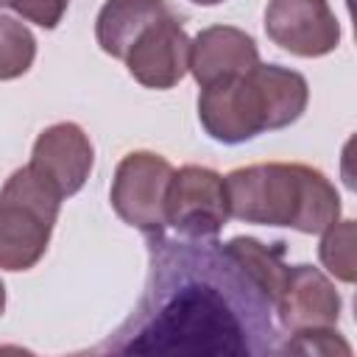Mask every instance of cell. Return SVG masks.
<instances>
[{
    "mask_svg": "<svg viewBox=\"0 0 357 357\" xmlns=\"http://www.w3.org/2000/svg\"><path fill=\"white\" fill-rule=\"evenodd\" d=\"M340 296L329 276L312 265H287L273 312L284 332L298 335L310 329H335L340 321Z\"/></svg>",
    "mask_w": 357,
    "mask_h": 357,
    "instance_id": "cell-9",
    "label": "cell"
},
{
    "mask_svg": "<svg viewBox=\"0 0 357 357\" xmlns=\"http://www.w3.org/2000/svg\"><path fill=\"white\" fill-rule=\"evenodd\" d=\"M273 301L215 237L148 234V279L100 351L243 357L276 354Z\"/></svg>",
    "mask_w": 357,
    "mask_h": 357,
    "instance_id": "cell-1",
    "label": "cell"
},
{
    "mask_svg": "<svg viewBox=\"0 0 357 357\" xmlns=\"http://www.w3.org/2000/svg\"><path fill=\"white\" fill-rule=\"evenodd\" d=\"M0 8H11L22 20L53 31L64 20V14L70 8V0H0Z\"/></svg>",
    "mask_w": 357,
    "mask_h": 357,
    "instance_id": "cell-17",
    "label": "cell"
},
{
    "mask_svg": "<svg viewBox=\"0 0 357 357\" xmlns=\"http://www.w3.org/2000/svg\"><path fill=\"white\" fill-rule=\"evenodd\" d=\"M226 248L237 257V262L259 282V287L268 293V298L276 304V296H279V287H282V279H284V271H287V262H284V243L276 240L271 245L259 243L257 237H231L226 243Z\"/></svg>",
    "mask_w": 357,
    "mask_h": 357,
    "instance_id": "cell-13",
    "label": "cell"
},
{
    "mask_svg": "<svg viewBox=\"0 0 357 357\" xmlns=\"http://www.w3.org/2000/svg\"><path fill=\"white\" fill-rule=\"evenodd\" d=\"M190 3H198V6H218V3H223V0H190Z\"/></svg>",
    "mask_w": 357,
    "mask_h": 357,
    "instance_id": "cell-19",
    "label": "cell"
},
{
    "mask_svg": "<svg viewBox=\"0 0 357 357\" xmlns=\"http://www.w3.org/2000/svg\"><path fill=\"white\" fill-rule=\"evenodd\" d=\"M310 100L307 78L279 64H257L243 75L201 86L198 120L204 131L223 142L240 145L265 131L296 123Z\"/></svg>",
    "mask_w": 357,
    "mask_h": 357,
    "instance_id": "cell-3",
    "label": "cell"
},
{
    "mask_svg": "<svg viewBox=\"0 0 357 357\" xmlns=\"http://www.w3.org/2000/svg\"><path fill=\"white\" fill-rule=\"evenodd\" d=\"M61 195L28 165L17 167L0 187V268L31 271L47 251Z\"/></svg>",
    "mask_w": 357,
    "mask_h": 357,
    "instance_id": "cell-4",
    "label": "cell"
},
{
    "mask_svg": "<svg viewBox=\"0 0 357 357\" xmlns=\"http://www.w3.org/2000/svg\"><path fill=\"white\" fill-rule=\"evenodd\" d=\"M3 310H6V284L0 282V315H3Z\"/></svg>",
    "mask_w": 357,
    "mask_h": 357,
    "instance_id": "cell-18",
    "label": "cell"
},
{
    "mask_svg": "<svg viewBox=\"0 0 357 357\" xmlns=\"http://www.w3.org/2000/svg\"><path fill=\"white\" fill-rule=\"evenodd\" d=\"M36 59V36L14 17L0 14V81H14L31 70Z\"/></svg>",
    "mask_w": 357,
    "mask_h": 357,
    "instance_id": "cell-14",
    "label": "cell"
},
{
    "mask_svg": "<svg viewBox=\"0 0 357 357\" xmlns=\"http://www.w3.org/2000/svg\"><path fill=\"white\" fill-rule=\"evenodd\" d=\"M95 151L86 131L75 123H56L36 137L28 167L61 198H70L86 184Z\"/></svg>",
    "mask_w": 357,
    "mask_h": 357,
    "instance_id": "cell-10",
    "label": "cell"
},
{
    "mask_svg": "<svg viewBox=\"0 0 357 357\" xmlns=\"http://www.w3.org/2000/svg\"><path fill=\"white\" fill-rule=\"evenodd\" d=\"M257 64V42L234 25H209L195 39H190V73L198 86L243 75Z\"/></svg>",
    "mask_w": 357,
    "mask_h": 357,
    "instance_id": "cell-11",
    "label": "cell"
},
{
    "mask_svg": "<svg viewBox=\"0 0 357 357\" xmlns=\"http://www.w3.org/2000/svg\"><path fill=\"white\" fill-rule=\"evenodd\" d=\"M229 218L257 226H287L321 234L340 218L335 184L301 162H259L231 170L226 178Z\"/></svg>",
    "mask_w": 357,
    "mask_h": 357,
    "instance_id": "cell-2",
    "label": "cell"
},
{
    "mask_svg": "<svg viewBox=\"0 0 357 357\" xmlns=\"http://www.w3.org/2000/svg\"><path fill=\"white\" fill-rule=\"evenodd\" d=\"M173 165L153 151H131L120 159L112 178V206L117 218L148 234L167 229V187Z\"/></svg>",
    "mask_w": 357,
    "mask_h": 357,
    "instance_id": "cell-5",
    "label": "cell"
},
{
    "mask_svg": "<svg viewBox=\"0 0 357 357\" xmlns=\"http://www.w3.org/2000/svg\"><path fill=\"white\" fill-rule=\"evenodd\" d=\"M279 351H298V354H335V351H340V354H349L351 346L335 329H310V332L290 335V340L282 343Z\"/></svg>",
    "mask_w": 357,
    "mask_h": 357,
    "instance_id": "cell-16",
    "label": "cell"
},
{
    "mask_svg": "<svg viewBox=\"0 0 357 357\" xmlns=\"http://www.w3.org/2000/svg\"><path fill=\"white\" fill-rule=\"evenodd\" d=\"M265 33L273 45L301 59L326 56L340 45V22L329 0H271Z\"/></svg>",
    "mask_w": 357,
    "mask_h": 357,
    "instance_id": "cell-8",
    "label": "cell"
},
{
    "mask_svg": "<svg viewBox=\"0 0 357 357\" xmlns=\"http://www.w3.org/2000/svg\"><path fill=\"white\" fill-rule=\"evenodd\" d=\"M126 67L131 78L148 89H170L190 73V36L181 14L170 11L153 20L128 47Z\"/></svg>",
    "mask_w": 357,
    "mask_h": 357,
    "instance_id": "cell-7",
    "label": "cell"
},
{
    "mask_svg": "<svg viewBox=\"0 0 357 357\" xmlns=\"http://www.w3.org/2000/svg\"><path fill=\"white\" fill-rule=\"evenodd\" d=\"M165 209L167 226H173L181 237H215L229 223L223 176L201 165L173 170Z\"/></svg>",
    "mask_w": 357,
    "mask_h": 357,
    "instance_id": "cell-6",
    "label": "cell"
},
{
    "mask_svg": "<svg viewBox=\"0 0 357 357\" xmlns=\"http://www.w3.org/2000/svg\"><path fill=\"white\" fill-rule=\"evenodd\" d=\"M170 11H176L170 0H106L95 20V39L103 53L123 61L131 42Z\"/></svg>",
    "mask_w": 357,
    "mask_h": 357,
    "instance_id": "cell-12",
    "label": "cell"
},
{
    "mask_svg": "<svg viewBox=\"0 0 357 357\" xmlns=\"http://www.w3.org/2000/svg\"><path fill=\"white\" fill-rule=\"evenodd\" d=\"M321 245H318V257H321V265L337 279V282H346L351 284L354 282V220L346 218V220H335L332 226H326L321 231Z\"/></svg>",
    "mask_w": 357,
    "mask_h": 357,
    "instance_id": "cell-15",
    "label": "cell"
}]
</instances>
